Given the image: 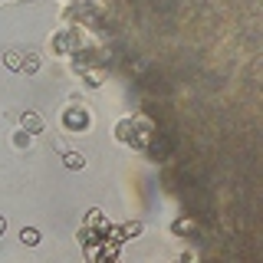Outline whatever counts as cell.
Segmentation results:
<instances>
[{
  "mask_svg": "<svg viewBox=\"0 0 263 263\" xmlns=\"http://www.w3.org/2000/svg\"><path fill=\"white\" fill-rule=\"evenodd\" d=\"M20 125H23V132L36 135V132H43V119H40L36 112H23V115H20Z\"/></svg>",
  "mask_w": 263,
  "mask_h": 263,
  "instance_id": "obj_1",
  "label": "cell"
},
{
  "mask_svg": "<svg viewBox=\"0 0 263 263\" xmlns=\"http://www.w3.org/2000/svg\"><path fill=\"white\" fill-rule=\"evenodd\" d=\"M63 164H66L69 171L86 168V155H82V152H66V155H63Z\"/></svg>",
  "mask_w": 263,
  "mask_h": 263,
  "instance_id": "obj_2",
  "label": "cell"
},
{
  "mask_svg": "<svg viewBox=\"0 0 263 263\" xmlns=\"http://www.w3.org/2000/svg\"><path fill=\"white\" fill-rule=\"evenodd\" d=\"M4 66H7V69H23V53H20V49H7V53H4Z\"/></svg>",
  "mask_w": 263,
  "mask_h": 263,
  "instance_id": "obj_3",
  "label": "cell"
},
{
  "mask_svg": "<svg viewBox=\"0 0 263 263\" xmlns=\"http://www.w3.org/2000/svg\"><path fill=\"white\" fill-rule=\"evenodd\" d=\"M20 240L27 243V247H36V243H40V230H36V227H23V230H20Z\"/></svg>",
  "mask_w": 263,
  "mask_h": 263,
  "instance_id": "obj_4",
  "label": "cell"
},
{
  "mask_svg": "<svg viewBox=\"0 0 263 263\" xmlns=\"http://www.w3.org/2000/svg\"><path fill=\"white\" fill-rule=\"evenodd\" d=\"M23 69L33 76V72L40 69V56H36V53H23Z\"/></svg>",
  "mask_w": 263,
  "mask_h": 263,
  "instance_id": "obj_5",
  "label": "cell"
},
{
  "mask_svg": "<svg viewBox=\"0 0 263 263\" xmlns=\"http://www.w3.org/2000/svg\"><path fill=\"white\" fill-rule=\"evenodd\" d=\"M128 128H132V122L125 119V122H119V132H115V135H119V142H128Z\"/></svg>",
  "mask_w": 263,
  "mask_h": 263,
  "instance_id": "obj_6",
  "label": "cell"
},
{
  "mask_svg": "<svg viewBox=\"0 0 263 263\" xmlns=\"http://www.w3.org/2000/svg\"><path fill=\"white\" fill-rule=\"evenodd\" d=\"M4 230H7V220H4V217H0V237H4Z\"/></svg>",
  "mask_w": 263,
  "mask_h": 263,
  "instance_id": "obj_7",
  "label": "cell"
}]
</instances>
